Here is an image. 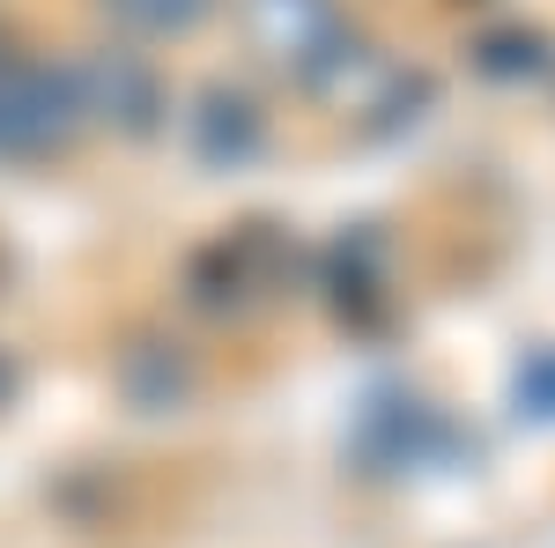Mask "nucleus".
<instances>
[{"instance_id":"obj_1","label":"nucleus","mask_w":555,"mask_h":548,"mask_svg":"<svg viewBox=\"0 0 555 548\" xmlns=\"http://www.w3.org/2000/svg\"><path fill=\"white\" fill-rule=\"evenodd\" d=\"M82 112H89V97L75 89V75H52V67H30V60H0V149L8 156L60 149L82 127Z\"/></svg>"},{"instance_id":"obj_2","label":"nucleus","mask_w":555,"mask_h":548,"mask_svg":"<svg viewBox=\"0 0 555 548\" xmlns=\"http://www.w3.org/2000/svg\"><path fill=\"white\" fill-rule=\"evenodd\" d=\"M104 8L133 30H193L208 15V0H104Z\"/></svg>"},{"instance_id":"obj_3","label":"nucleus","mask_w":555,"mask_h":548,"mask_svg":"<svg viewBox=\"0 0 555 548\" xmlns=\"http://www.w3.org/2000/svg\"><path fill=\"white\" fill-rule=\"evenodd\" d=\"M518 400H526L533 416H555V356H533V364L518 371Z\"/></svg>"}]
</instances>
